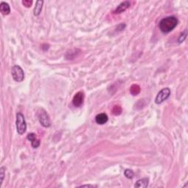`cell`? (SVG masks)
Returning <instances> with one entry per match:
<instances>
[{"label":"cell","mask_w":188,"mask_h":188,"mask_svg":"<svg viewBox=\"0 0 188 188\" xmlns=\"http://www.w3.org/2000/svg\"><path fill=\"white\" fill-rule=\"evenodd\" d=\"M178 24H179V20L176 16H168V17L162 18L159 21V27L162 33L168 34L175 29Z\"/></svg>","instance_id":"6da1fadb"},{"label":"cell","mask_w":188,"mask_h":188,"mask_svg":"<svg viewBox=\"0 0 188 188\" xmlns=\"http://www.w3.org/2000/svg\"><path fill=\"white\" fill-rule=\"evenodd\" d=\"M37 116H38V121L40 124L43 126V127L48 128L51 126V121H50L49 116L47 114L46 110L43 108H39L37 111Z\"/></svg>","instance_id":"7a4b0ae2"},{"label":"cell","mask_w":188,"mask_h":188,"mask_svg":"<svg viewBox=\"0 0 188 188\" xmlns=\"http://www.w3.org/2000/svg\"><path fill=\"white\" fill-rule=\"evenodd\" d=\"M16 130L19 135H23L26 132L27 130V123L25 121L24 116L21 112H18L16 114Z\"/></svg>","instance_id":"3957f363"},{"label":"cell","mask_w":188,"mask_h":188,"mask_svg":"<svg viewBox=\"0 0 188 188\" xmlns=\"http://www.w3.org/2000/svg\"><path fill=\"white\" fill-rule=\"evenodd\" d=\"M11 74L13 79L17 82H22L24 79V72L21 66L16 65L12 67Z\"/></svg>","instance_id":"277c9868"},{"label":"cell","mask_w":188,"mask_h":188,"mask_svg":"<svg viewBox=\"0 0 188 188\" xmlns=\"http://www.w3.org/2000/svg\"><path fill=\"white\" fill-rule=\"evenodd\" d=\"M171 96V90L170 88H165L162 89L160 91L157 93V96L155 98V103L157 105H161L164 101H166Z\"/></svg>","instance_id":"5b68a950"},{"label":"cell","mask_w":188,"mask_h":188,"mask_svg":"<svg viewBox=\"0 0 188 188\" xmlns=\"http://www.w3.org/2000/svg\"><path fill=\"white\" fill-rule=\"evenodd\" d=\"M84 99H85V94L83 92L80 91L74 95L72 100V103L76 107H80L83 105Z\"/></svg>","instance_id":"8992f818"},{"label":"cell","mask_w":188,"mask_h":188,"mask_svg":"<svg viewBox=\"0 0 188 188\" xmlns=\"http://www.w3.org/2000/svg\"><path fill=\"white\" fill-rule=\"evenodd\" d=\"M28 140L30 141L31 143V145L34 149H37L41 145V141H40L39 139L37 138V136L35 133H30L27 135V137Z\"/></svg>","instance_id":"52a82bcc"},{"label":"cell","mask_w":188,"mask_h":188,"mask_svg":"<svg viewBox=\"0 0 188 188\" xmlns=\"http://www.w3.org/2000/svg\"><path fill=\"white\" fill-rule=\"evenodd\" d=\"M129 7H130V2L129 1H124L115 8V11H113V13L114 14H120V13L127 11Z\"/></svg>","instance_id":"ba28073f"},{"label":"cell","mask_w":188,"mask_h":188,"mask_svg":"<svg viewBox=\"0 0 188 188\" xmlns=\"http://www.w3.org/2000/svg\"><path fill=\"white\" fill-rule=\"evenodd\" d=\"M80 52H81V51L79 49H69L65 55V58L67 60H74L80 55Z\"/></svg>","instance_id":"9c48e42d"},{"label":"cell","mask_w":188,"mask_h":188,"mask_svg":"<svg viewBox=\"0 0 188 188\" xmlns=\"http://www.w3.org/2000/svg\"><path fill=\"white\" fill-rule=\"evenodd\" d=\"M95 121L96 124H99V125H103V124L107 123L108 121V116L106 113L98 114L95 118Z\"/></svg>","instance_id":"30bf717a"},{"label":"cell","mask_w":188,"mask_h":188,"mask_svg":"<svg viewBox=\"0 0 188 188\" xmlns=\"http://www.w3.org/2000/svg\"><path fill=\"white\" fill-rule=\"evenodd\" d=\"M0 11L4 16H8L11 13V8L7 2H2L0 4Z\"/></svg>","instance_id":"8fae6325"},{"label":"cell","mask_w":188,"mask_h":188,"mask_svg":"<svg viewBox=\"0 0 188 188\" xmlns=\"http://www.w3.org/2000/svg\"><path fill=\"white\" fill-rule=\"evenodd\" d=\"M43 1H42V0L41 1V0H38V1L36 2V5H35L34 11H33V14H34V16H38L41 14L42 8H43Z\"/></svg>","instance_id":"7c38bea8"},{"label":"cell","mask_w":188,"mask_h":188,"mask_svg":"<svg viewBox=\"0 0 188 188\" xmlns=\"http://www.w3.org/2000/svg\"><path fill=\"white\" fill-rule=\"evenodd\" d=\"M149 179L148 178H143V179H139L135 183V187H141V188H146L149 185Z\"/></svg>","instance_id":"4fadbf2b"},{"label":"cell","mask_w":188,"mask_h":188,"mask_svg":"<svg viewBox=\"0 0 188 188\" xmlns=\"http://www.w3.org/2000/svg\"><path fill=\"white\" fill-rule=\"evenodd\" d=\"M140 91V88L138 85H132L130 88V93L132 95L137 96L138 95Z\"/></svg>","instance_id":"5bb4252c"},{"label":"cell","mask_w":188,"mask_h":188,"mask_svg":"<svg viewBox=\"0 0 188 188\" xmlns=\"http://www.w3.org/2000/svg\"><path fill=\"white\" fill-rule=\"evenodd\" d=\"M187 29L184 30V31L183 32V33H182V34L180 35V36H179V38H178V43H182L184 42V41H185L186 38H187Z\"/></svg>","instance_id":"9a60e30c"},{"label":"cell","mask_w":188,"mask_h":188,"mask_svg":"<svg viewBox=\"0 0 188 188\" xmlns=\"http://www.w3.org/2000/svg\"><path fill=\"white\" fill-rule=\"evenodd\" d=\"M112 114H113V115H121V112H122L121 107V106H119V105H115V107L112 108Z\"/></svg>","instance_id":"2e32d148"},{"label":"cell","mask_w":188,"mask_h":188,"mask_svg":"<svg viewBox=\"0 0 188 188\" xmlns=\"http://www.w3.org/2000/svg\"><path fill=\"white\" fill-rule=\"evenodd\" d=\"M5 170H6L5 167H1V168H0V187H1L2 184L5 176Z\"/></svg>","instance_id":"e0dca14e"},{"label":"cell","mask_w":188,"mask_h":188,"mask_svg":"<svg viewBox=\"0 0 188 188\" xmlns=\"http://www.w3.org/2000/svg\"><path fill=\"white\" fill-rule=\"evenodd\" d=\"M124 176L127 178V179H132L134 177V172L131 169H126L124 171Z\"/></svg>","instance_id":"ac0fdd59"},{"label":"cell","mask_w":188,"mask_h":188,"mask_svg":"<svg viewBox=\"0 0 188 188\" xmlns=\"http://www.w3.org/2000/svg\"><path fill=\"white\" fill-rule=\"evenodd\" d=\"M23 5L26 8H30L33 5V1L32 0H24L22 2Z\"/></svg>","instance_id":"d6986e66"},{"label":"cell","mask_w":188,"mask_h":188,"mask_svg":"<svg viewBox=\"0 0 188 188\" xmlns=\"http://www.w3.org/2000/svg\"><path fill=\"white\" fill-rule=\"evenodd\" d=\"M126 27V24H120L118 25V26L116 28V31L118 32H121V31H123V30L125 29Z\"/></svg>","instance_id":"ffe728a7"},{"label":"cell","mask_w":188,"mask_h":188,"mask_svg":"<svg viewBox=\"0 0 188 188\" xmlns=\"http://www.w3.org/2000/svg\"><path fill=\"white\" fill-rule=\"evenodd\" d=\"M41 49L43 51H47L49 49V45L47 44V43H44V44H43L41 46Z\"/></svg>","instance_id":"44dd1931"},{"label":"cell","mask_w":188,"mask_h":188,"mask_svg":"<svg viewBox=\"0 0 188 188\" xmlns=\"http://www.w3.org/2000/svg\"><path fill=\"white\" fill-rule=\"evenodd\" d=\"M80 187H93L94 186L93 185H90V184H85V185H81L80 186Z\"/></svg>","instance_id":"7402d4cb"}]
</instances>
